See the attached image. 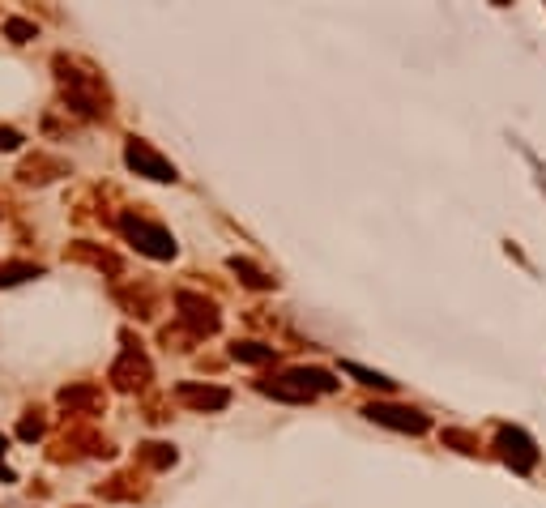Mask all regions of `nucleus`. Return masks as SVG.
<instances>
[{
    "mask_svg": "<svg viewBox=\"0 0 546 508\" xmlns=\"http://www.w3.org/2000/svg\"><path fill=\"white\" fill-rule=\"evenodd\" d=\"M227 265H231V274H235L239 282H244V287H252V291H273V287H278V278L265 274L261 265H252L248 257H231Z\"/></svg>",
    "mask_w": 546,
    "mask_h": 508,
    "instance_id": "16",
    "label": "nucleus"
},
{
    "mask_svg": "<svg viewBox=\"0 0 546 508\" xmlns=\"http://www.w3.org/2000/svg\"><path fill=\"white\" fill-rule=\"evenodd\" d=\"M116 304L124 308V312H133L137 321H150V316H158V291L154 287H146V282H133V287H116Z\"/></svg>",
    "mask_w": 546,
    "mask_h": 508,
    "instance_id": "15",
    "label": "nucleus"
},
{
    "mask_svg": "<svg viewBox=\"0 0 546 508\" xmlns=\"http://www.w3.org/2000/svg\"><path fill=\"white\" fill-rule=\"evenodd\" d=\"M64 257L69 261H82V265H94L99 274H111V278H124V257H116L111 248H99V244H86V240H77L64 248Z\"/></svg>",
    "mask_w": 546,
    "mask_h": 508,
    "instance_id": "11",
    "label": "nucleus"
},
{
    "mask_svg": "<svg viewBox=\"0 0 546 508\" xmlns=\"http://www.w3.org/2000/svg\"><path fill=\"white\" fill-rule=\"evenodd\" d=\"M0 214H5V210H0Z\"/></svg>",
    "mask_w": 546,
    "mask_h": 508,
    "instance_id": "28",
    "label": "nucleus"
},
{
    "mask_svg": "<svg viewBox=\"0 0 546 508\" xmlns=\"http://www.w3.org/2000/svg\"><path fill=\"white\" fill-rule=\"evenodd\" d=\"M256 393H265V398H278V402H312L316 393L312 389H303L295 372H282V376H265V380H256Z\"/></svg>",
    "mask_w": 546,
    "mask_h": 508,
    "instance_id": "14",
    "label": "nucleus"
},
{
    "mask_svg": "<svg viewBox=\"0 0 546 508\" xmlns=\"http://www.w3.org/2000/svg\"><path fill=\"white\" fill-rule=\"evenodd\" d=\"M5 35L13 43H30V39H39V26L30 18H5Z\"/></svg>",
    "mask_w": 546,
    "mask_h": 508,
    "instance_id": "24",
    "label": "nucleus"
},
{
    "mask_svg": "<svg viewBox=\"0 0 546 508\" xmlns=\"http://www.w3.org/2000/svg\"><path fill=\"white\" fill-rule=\"evenodd\" d=\"M52 69H56V82H60V94H64V111L73 116H86V120H107L111 116V90L103 82V73L77 60L69 52H56L52 56Z\"/></svg>",
    "mask_w": 546,
    "mask_h": 508,
    "instance_id": "1",
    "label": "nucleus"
},
{
    "mask_svg": "<svg viewBox=\"0 0 546 508\" xmlns=\"http://www.w3.org/2000/svg\"><path fill=\"white\" fill-rule=\"evenodd\" d=\"M495 449H500L504 462L517 470V474H529L538 462V449H534V440H529L521 427H500V436H495Z\"/></svg>",
    "mask_w": 546,
    "mask_h": 508,
    "instance_id": "8",
    "label": "nucleus"
},
{
    "mask_svg": "<svg viewBox=\"0 0 546 508\" xmlns=\"http://www.w3.org/2000/svg\"><path fill=\"white\" fill-rule=\"evenodd\" d=\"M22 141H26V137H22L18 129H0V150H18Z\"/></svg>",
    "mask_w": 546,
    "mask_h": 508,
    "instance_id": "27",
    "label": "nucleus"
},
{
    "mask_svg": "<svg viewBox=\"0 0 546 508\" xmlns=\"http://www.w3.org/2000/svg\"><path fill=\"white\" fill-rule=\"evenodd\" d=\"M56 402L77 419H94V415H103L107 410V393L99 385H90V380H82V385H64Z\"/></svg>",
    "mask_w": 546,
    "mask_h": 508,
    "instance_id": "9",
    "label": "nucleus"
},
{
    "mask_svg": "<svg viewBox=\"0 0 546 508\" xmlns=\"http://www.w3.org/2000/svg\"><path fill=\"white\" fill-rule=\"evenodd\" d=\"M116 227L124 231V240H133L137 252H146L150 261H175V252H180V244H175V235L163 227V222H150V218H141L133 210H124L116 218Z\"/></svg>",
    "mask_w": 546,
    "mask_h": 508,
    "instance_id": "3",
    "label": "nucleus"
},
{
    "mask_svg": "<svg viewBox=\"0 0 546 508\" xmlns=\"http://www.w3.org/2000/svg\"><path fill=\"white\" fill-rule=\"evenodd\" d=\"M231 359H239V363H273L278 359V346H269V342H256V338H248V342H235L231 346Z\"/></svg>",
    "mask_w": 546,
    "mask_h": 508,
    "instance_id": "18",
    "label": "nucleus"
},
{
    "mask_svg": "<svg viewBox=\"0 0 546 508\" xmlns=\"http://www.w3.org/2000/svg\"><path fill=\"white\" fill-rule=\"evenodd\" d=\"M295 372V380L303 389H312V393H337V380H333V372H325V368H291Z\"/></svg>",
    "mask_w": 546,
    "mask_h": 508,
    "instance_id": "21",
    "label": "nucleus"
},
{
    "mask_svg": "<svg viewBox=\"0 0 546 508\" xmlns=\"http://www.w3.org/2000/svg\"><path fill=\"white\" fill-rule=\"evenodd\" d=\"M444 444H453V449L457 453H483V440H478L474 432H461V427H448V432H444Z\"/></svg>",
    "mask_w": 546,
    "mask_h": 508,
    "instance_id": "22",
    "label": "nucleus"
},
{
    "mask_svg": "<svg viewBox=\"0 0 546 508\" xmlns=\"http://www.w3.org/2000/svg\"><path fill=\"white\" fill-rule=\"evenodd\" d=\"M60 176H69V163L64 158H56V154H47V150H35L26 158V163L18 167V180L22 184H52V180H60Z\"/></svg>",
    "mask_w": 546,
    "mask_h": 508,
    "instance_id": "12",
    "label": "nucleus"
},
{
    "mask_svg": "<svg viewBox=\"0 0 546 508\" xmlns=\"http://www.w3.org/2000/svg\"><path fill=\"white\" fill-rule=\"evenodd\" d=\"M372 423H380V427H393V432H410V436H423L427 427H431V419L423 415V410H414V406H393V402H372L363 410Z\"/></svg>",
    "mask_w": 546,
    "mask_h": 508,
    "instance_id": "7",
    "label": "nucleus"
},
{
    "mask_svg": "<svg viewBox=\"0 0 546 508\" xmlns=\"http://www.w3.org/2000/svg\"><path fill=\"white\" fill-rule=\"evenodd\" d=\"M47 432V419H43V410L35 406V410H26L22 415V423H18V440H39Z\"/></svg>",
    "mask_w": 546,
    "mask_h": 508,
    "instance_id": "23",
    "label": "nucleus"
},
{
    "mask_svg": "<svg viewBox=\"0 0 546 508\" xmlns=\"http://www.w3.org/2000/svg\"><path fill=\"white\" fill-rule=\"evenodd\" d=\"M175 398H180L184 406H192V410H227L231 406V389H222V385H192V380H184V385H175Z\"/></svg>",
    "mask_w": 546,
    "mask_h": 508,
    "instance_id": "13",
    "label": "nucleus"
},
{
    "mask_svg": "<svg viewBox=\"0 0 546 508\" xmlns=\"http://www.w3.org/2000/svg\"><path fill=\"white\" fill-rule=\"evenodd\" d=\"M175 308H180V325L192 333V338H214L222 329V312L214 299H205L197 291H175Z\"/></svg>",
    "mask_w": 546,
    "mask_h": 508,
    "instance_id": "5",
    "label": "nucleus"
},
{
    "mask_svg": "<svg viewBox=\"0 0 546 508\" xmlns=\"http://www.w3.org/2000/svg\"><path fill=\"white\" fill-rule=\"evenodd\" d=\"M137 462L146 466V470H171L175 466V449L163 440H146V444H137Z\"/></svg>",
    "mask_w": 546,
    "mask_h": 508,
    "instance_id": "17",
    "label": "nucleus"
},
{
    "mask_svg": "<svg viewBox=\"0 0 546 508\" xmlns=\"http://www.w3.org/2000/svg\"><path fill=\"white\" fill-rule=\"evenodd\" d=\"M5 453H9V436H0V479L5 483H18V474L9 470V462H5Z\"/></svg>",
    "mask_w": 546,
    "mask_h": 508,
    "instance_id": "26",
    "label": "nucleus"
},
{
    "mask_svg": "<svg viewBox=\"0 0 546 508\" xmlns=\"http://www.w3.org/2000/svg\"><path fill=\"white\" fill-rule=\"evenodd\" d=\"M124 163L137 171V176H146V180H154V184H175L180 176H175V167L167 163L163 154H158L150 141H141V137H133L124 146Z\"/></svg>",
    "mask_w": 546,
    "mask_h": 508,
    "instance_id": "6",
    "label": "nucleus"
},
{
    "mask_svg": "<svg viewBox=\"0 0 546 508\" xmlns=\"http://www.w3.org/2000/svg\"><path fill=\"white\" fill-rule=\"evenodd\" d=\"M192 342H197V338H192V333L184 329V325H167L163 329V346H167V351H192Z\"/></svg>",
    "mask_w": 546,
    "mask_h": 508,
    "instance_id": "25",
    "label": "nucleus"
},
{
    "mask_svg": "<svg viewBox=\"0 0 546 508\" xmlns=\"http://www.w3.org/2000/svg\"><path fill=\"white\" fill-rule=\"evenodd\" d=\"M52 462H77V457H116V444H111L99 427L90 419H69L64 423V432L52 440V449H47Z\"/></svg>",
    "mask_w": 546,
    "mask_h": 508,
    "instance_id": "2",
    "label": "nucleus"
},
{
    "mask_svg": "<svg viewBox=\"0 0 546 508\" xmlns=\"http://www.w3.org/2000/svg\"><path fill=\"white\" fill-rule=\"evenodd\" d=\"M342 372L346 376H355L359 385H367V389H380V393H393L397 389V380H389V376H380V372H372V368H363V363H342Z\"/></svg>",
    "mask_w": 546,
    "mask_h": 508,
    "instance_id": "19",
    "label": "nucleus"
},
{
    "mask_svg": "<svg viewBox=\"0 0 546 508\" xmlns=\"http://www.w3.org/2000/svg\"><path fill=\"white\" fill-rule=\"evenodd\" d=\"M94 496L111 500V504H137L141 496H146V474H137V466L124 470V474H111L107 483L94 487Z\"/></svg>",
    "mask_w": 546,
    "mask_h": 508,
    "instance_id": "10",
    "label": "nucleus"
},
{
    "mask_svg": "<svg viewBox=\"0 0 546 508\" xmlns=\"http://www.w3.org/2000/svg\"><path fill=\"white\" fill-rule=\"evenodd\" d=\"M120 338H124V355L111 363L107 380H111V385H116L120 393H137V389H146L150 380H154V368H150L146 351H141V342L133 338V329H124Z\"/></svg>",
    "mask_w": 546,
    "mask_h": 508,
    "instance_id": "4",
    "label": "nucleus"
},
{
    "mask_svg": "<svg viewBox=\"0 0 546 508\" xmlns=\"http://www.w3.org/2000/svg\"><path fill=\"white\" fill-rule=\"evenodd\" d=\"M26 278H43V265H35V261H5L0 265V287H18Z\"/></svg>",
    "mask_w": 546,
    "mask_h": 508,
    "instance_id": "20",
    "label": "nucleus"
}]
</instances>
